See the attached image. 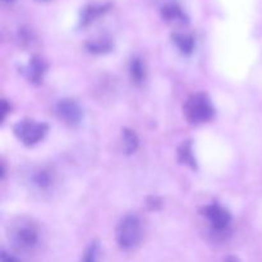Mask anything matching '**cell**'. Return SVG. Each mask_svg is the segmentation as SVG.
Segmentation results:
<instances>
[{
	"mask_svg": "<svg viewBox=\"0 0 262 262\" xmlns=\"http://www.w3.org/2000/svg\"><path fill=\"white\" fill-rule=\"evenodd\" d=\"M184 114L191 123L201 124L212 119L215 109L207 95L196 94L187 100L184 105Z\"/></svg>",
	"mask_w": 262,
	"mask_h": 262,
	"instance_id": "cell-1",
	"label": "cell"
},
{
	"mask_svg": "<svg viewBox=\"0 0 262 262\" xmlns=\"http://www.w3.org/2000/svg\"><path fill=\"white\" fill-rule=\"evenodd\" d=\"M142 237L140 220L135 215H128L120 222L117 229L118 245L123 250H132L140 243Z\"/></svg>",
	"mask_w": 262,
	"mask_h": 262,
	"instance_id": "cell-2",
	"label": "cell"
},
{
	"mask_svg": "<svg viewBox=\"0 0 262 262\" xmlns=\"http://www.w3.org/2000/svg\"><path fill=\"white\" fill-rule=\"evenodd\" d=\"M46 132H48V124L35 120H22L14 125V135L28 146L40 142Z\"/></svg>",
	"mask_w": 262,
	"mask_h": 262,
	"instance_id": "cell-3",
	"label": "cell"
},
{
	"mask_svg": "<svg viewBox=\"0 0 262 262\" xmlns=\"http://www.w3.org/2000/svg\"><path fill=\"white\" fill-rule=\"evenodd\" d=\"M37 230H36L35 225H32L31 223H20L19 225L15 227L14 232H13L14 245L22 250L33 247L37 242Z\"/></svg>",
	"mask_w": 262,
	"mask_h": 262,
	"instance_id": "cell-4",
	"label": "cell"
},
{
	"mask_svg": "<svg viewBox=\"0 0 262 262\" xmlns=\"http://www.w3.org/2000/svg\"><path fill=\"white\" fill-rule=\"evenodd\" d=\"M56 110H58L59 117H60L64 122L68 123V124L74 125L78 124V123L81 122L82 109L74 100H60L58 106H56Z\"/></svg>",
	"mask_w": 262,
	"mask_h": 262,
	"instance_id": "cell-5",
	"label": "cell"
},
{
	"mask_svg": "<svg viewBox=\"0 0 262 262\" xmlns=\"http://www.w3.org/2000/svg\"><path fill=\"white\" fill-rule=\"evenodd\" d=\"M205 215H206L207 219L210 220L211 225L214 227L215 230L217 232H222L225 228L229 225L232 216H230L229 212L225 209H223L220 205L212 204L205 209Z\"/></svg>",
	"mask_w": 262,
	"mask_h": 262,
	"instance_id": "cell-6",
	"label": "cell"
},
{
	"mask_svg": "<svg viewBox=\"0 0 262 262\" xmlns=\"http://www.w3.org/2000/svg\"><path fill=\"white\" fill-rule=\"evenodd\" d=\"M46 64L43 63L42 59L40 58H32L30 61V67H28V74H30L31 81L40 82L42 79L43 73H45Z\"/></svg>",
	"mask_w": 262,
	"mask_h": 262,
	"instance_id": "cell-7",
	"label": "cell"
},
{
	"mask_svg": "<svg viewBox=\"0 0 262 262\" xmlns=\"http://www.w3.org/2000/svg\"><path fill=\"white\" fill-rule=\"evenodd\" d=\"M173 41L178 46L179 50L184 54H191L194 48L193 37L189 35H186V33H174Z\"/></svg>",
	"mask_w": 262,
	"mask_h": 262,
	"instance_id": "cell-8",
	"label": "cell"
},
{
	"mask_svg": "<svg viewBox=\"0 0 262 262\" xmlns=\"http://www.w3.org/2000/svg\"><path fill=\"white\" fill-rule=\"evenodd\" d=\"M105 10H106V7H105V5H87L81 14L82 25H89L90 22L95 20V18L101 15Z\"/></svg>",
	"mask_w": 262,
	"mask_h": 262,
	"instance_id": "cell-9",
	"label": "cell"
},
{
	"mask_svg": "<svg viewBox=\"0 0 262 262\" xmlns=\"http://www.w3.org/2000/svg\"><path fill=\"white\" fill-rule=\"evenodd\" d=\"M163 17L166 20H170V22H184L186 20V15L182 12L181 8L176 4L166 5L163 8Z\"/></svg>",
	"mask_w": 262,
	"mask_h": 262,
	"instance_id": "cell-10",
	"label": "cell"
},
{
	"mask_svg": "<svg viewBox=\"0 0 262 262\" xmlns=\"http://www.w3.org/2000/svg\"><path fill=\"white\" fill-rule=\"evenodd\" d=\"M179 154V160L182 163L187 164V165L192 166V168H196V159H194L193 150H192V143L189 141L184 142L183 145L181 146L178 151Z\"/></svg>",
	"mask_w": 262,
	"mask_h": 262,
	"instance_id": "cell-11",
	"label": "cell"
},
{
	"mask_svg": "<svg viewBox=\"0 0 262 262\" xmlns=\"http://www.w3.org/2000/svg\"><path fill=\"white\" fill-rule=\"evenodd\" d=\"M123 145H124V150L127 154H132L137 150L138 138L133 130H123Z\"/></svg>",
	"mask_w": 262,
	"mask_h": 262,
	"instance_id": "cell-12",
	"label": "cell"
},
{
	"mask_svg": "<svg viewBox=\"0 0 262 262\" xmlns=\"http://www.w3.org/2000/svg\"><path fill=\"white\" fill-rule=\"evenodd\" d=\"M130 76L137 83L142 82V79L145 78V68L140 59H133L130 63Z\"/></svg>",
	"mask_w": 262,
	"mask_h": 262,
	"instance_id": "cell-13",
	"label": "cell"
},
{
	"mask_svg": "<svg viewBox=\"0 0 262 262\" xmlns=\"http://www.w3.org/2000/svg\"><path fill=\"white\" fill-rule=\"evenodd\" d=\"M87 48H89L90 51H94V53H105V51L110 50L112 45H110V42L107 40L100 38V40L91 41V42L87 45Z\"/></svg>",
	"mask_w": 262,
	"mask_h": 262,
	"instance_id": "cell-14",
	"label": "cell"
},
{
	"mask_svg": "<svg viewBox=\"0 0 262 262\" xmlns=\"http://www.w3.org/2000/svg\"><path fill=\"white\" fill-rule=\"evenodd\" d=\"M50 174L48 171H40V173L36 176V183H37L38 187L41 188H46V187L50 186Z\"/></svg>",
	"mask_w": 262,
	"mask_h": 262,
	"instance_id": "cell-15",
	"label": "cell"
},
{
	"mask_svg": "<svg viewBox=\"0 0 262 262\" xmlns=\"http://www.w3.org/2000/svg\"><path fill=\"white\" fill-rule=\"evenodd\" d=\"M82 262H97V246L91 245L89 250L84 253L83 261Z\"/></svg>",
	"mask_w": 262,
	"mask_h": 262,
	"instance_id": "cell-16",
	"label": "cell"
},
{
	"mask_svg": "<svg viewBox=\"0 0 262 262\" xmlns=\"http://www.w3.org/2000/svg\"><path fill=\"white\" fill-rule=\"evenodd\" d=\"M2 262H19V261H18V258L15 257V256H13V255H10V253L3 251V252H2Z\"/></svg>",
	"mask_w": 262,
	"mask_h": 262,
	"instance_id": "cell-17",
	"label": "cell"
},
{
	"mask_svg": "<svg viewBox=\"0 0 262 262\" xmlns=\"http://www.w3.org/2000/svg\"><path fill=\"white\" fill-rule=\"evenodd\" d=\"M224 262H241L235 256H229V257L225 258Z\"/></svg>",
	"mask_w": 262,
	"mask_h": 262,
	"instance_id": "cell-18",
	"label": "cell"
},
{
	"mask_svg": "<svg viewBox=\"0 0 262 262\" xmlns=\"http://www.w3.org/2000/svg\"><path fill=\"white\" fill-rule=\"evenodd\" d=\"M5 2H12V0H5Z\"/></svg>",
	"mask_w": 262,
	"mask_h": 262,
	"instance_id": "cell-19",
	"label": "cell"
}]
</instances>
